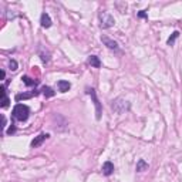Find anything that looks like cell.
Returning a JSON list of instances; mask_svg holds the SVG:
<instances>
[{
    "instance_id": "6da1fadb",
    "label": "cell",
    "mask_w": 182,
    "mask_h": 182,
    "mask_svg": "<svg viewBox=\"0 0 182 182\" xmlns=\"http://www.w3.org/2000/svg\"><path fill=\"white\" fill-rule=\"evenodd\" d=\"M29 115H30V108L27 107L26 104H16L14 108H13V118L20 122H24L27 121Z\"/></svg>"
},
{
    "instance_id": "7a4b0ae2",
    "label": "cell",
    "mask_w": 182,
    "mask_h": 182,
    "mask_svg": "<svg viewBox=\"0 0 182 182\" xmlns=\"http://www.w3.org/2000/svg\"><path fill=\"white\" fill-rule=\"evenodd\" d=\"M130 108H131V104L127 100H124V98H117V100H114L112 101V104H111V110L115 112V114H124V112H127V111H130Z\"/></svg>"
},
{
    "instance_id": "3957f363",
    "label": "cell",
    "mask_w": 182,
    "mask_h": 182,
    "mask_svg": "<svg viewBox=\"0 0 182 182\" xmlns=\"http://www.w3.org/2000/svg\"><path fill=\"white\" fill-rule=\"evenodd\" d=\"M86 91H87V94H88V96H91V98H93L94 105H96V118H97V120H101V114H102V105H101V102H100V100L97 98L96 90H94V88H90V87H87V88H86Z\"/></svg>"
},
{
    "instance_id": "277c9868",
    "label": "cell",
    "mask_w": 182,
    "mask_h": 182,
    "mask_svg": "<svg viewBox=\"0 0 182 182\" xmlns=\"http://www.w3.org/2000/svg\"><path fill=\"white\" fill-rule=\"evenodd\" d=\"M115 24V19L110 13L100 12V27L101 29H110Z\"/></svg>"
},
{
    "instance_id": "5b68a950",
    "label": "cell",
    "mask_w": 182,
    "mask_h": 182,
    "mask_svg": "<svg viewBox=\"0 0 182 182\" xmlns=\"http://www.w3.org/2000/svg\"><path fill=\"white\" fill-rule=\"evenodd\" d=\"M101 41L104 43V46L107 47V49L114 50V51H118V50H120L117 41L112 40V39H110V37H107V36H101Z\"/></svg>"
},
{
    "instance_id": "8992f818",
    "label": "cell",
    "mask_w": 182,
    "mask_h": 182,
    "mask_svg": "<svg viewBox=\"0 0 182 182\" xmlns=\"http://www.w3.org/2000/svg\"><path fill=\"white\" fill-rule=\"evenodd\" d=\"M49 137H50V134H40V135H37V137H36V138H34L33 139V141H31V147H33V148H37V147H40V145L41 144H43V142L44 141H46V139L47 138H49Z\"/></svg>"
},
{
    "instance_id": "52a82bcc",
    "label": "cell",
    "mask_w": 182,
    "mask_h": 182,
    "mask_svg": "<svg viewBox=\"0 0 182 182\" xmlns=\"http://www.w3.org/2000/svg\"><path fill=\"white\" fill-rule=\"evenodd\" d=\"M40 24H41V27L43 29H49V27H51V24H53V22H51V17L49 16V13H41V16H40Z\"/></svg>"
},
{
    "instance_id": "ba28073f",
    "label": "cell",
    "mask_w": 182,
    "mask_h": 182,
    "mask_svg": "<svg viewBox=\"0 0 182 182\" xmlns=\"http://www.w3.org/2000/svg\"><path fill=\"white\" fill-rule=\"evenodd\" d=\"M102 174H104L105 176H110L112 172H114V164L111 162V161H107V162L102 164V168H101Z\"/></svg>"
},
{
    "instance_id": "9c48e42d",
    "label": "cell",
    "mask_w": 182,
    "mask_h": 182,
    "mask_svg": "<svg viewBox=\"0 0 182 182\" xmlns=\"http://www.w3.org/2000/svg\"><path fill=\"white\" fill-rule=\"evenodd\" d=\"M36 96H39V91H37V90H34V91H31V93H22V94H17V96H16V101L29 100V98H31V97H36Z\"/></svg>"
},
{
    "instance_id": "30bf717a",
    "label": "cell",
    "mask_w": 182,
    "mask_h": 182,
    "mask_svg": "<svg viewBox=\"0 0 182 182\" xmlns=\"http://www.w3.org/2000/svg\"><path fill=\"white\" fill-rule=\"evenodd\" d=\"M57 87H59L60 93H67L68 90L71 88V84L65 80H60V81H57Z\"/></svg>"
},
{
    "instance_id": "8fae6325",
    "label": "cell",
    "mask_w": 182,
    "mask_h": 182,
    "mask_svg": "<svg viewBox=\"0 0 182 182\" xmlns=\"http://www.w3.org/2000/svg\"><path fill=\"white\" fill-rule=\"evenodd\" d=\"M87 63H88L91 67H96V68L101 67V61H100V59L97 56H90L88 60H87Z\"/></svg>"
},
{
    "instance_id": "7c38bea8",
    "label": "cell",
    "mask_w": 182,
    "mask_h": 182,
    "mask_svg": "<svg viewBox=\"0 0 182 182\" xmlns=\"http://www.w3.org/2000/svg\"><path fill=\"white\" fill-rule=\"evenodd\" d=\"M147 169H148V162H147L145 159H138L137 167H135L137 172H142V171H147Z\"/></svg>"
},
{
    "instance_id": "4fadbf2b",
    "label": "cell",
    "mask_w": 182,
    "mask_h": 182,
    "mask_svg": "<svg viewBox=\"0 0 182 182\" xmlns=\"http://www.w3.org/2000/svg\"><path fill=\"white\" fill-rule=\"evenodd\" d=\"M39 56H40V60H41V61H43L44 64H47V63L50 61V57H51V54H50V53L47 51V50L44 51L43 49H40V50H39Z\"/></svg>"
},
{
    "instance_id": "5bb4252c",
    "label": "cell",
    "mask_w": 182,
    "mask_h": 182,
    "mask_svg": "<svg viewBox=\"0 0 182 182\" xmlns=\"http://www.w3.org/2000/svg\"><path fill=\"white\" fill-rule=\"evenodd\" d=\"M41 91H43V96L46 97V98H51V97L56 96V91H54V90H53L51 87L44 86L43 88H41Z\"/></svg>"
},
{
    "instance_id": "9a60e30c",
    "label": "cell",
    "mask_w": 182,
    "mask_h": 182,
    "mask_svg": "<svg viewBox=\"0 0 182 182\" xmlns=\"http://www.w3.org/2000/svg\"><path fill=\"white\" fill-rule=\"evenodd\" d=\"M22 80H23V83H24L26 86H29V87H31V86H37V84H39V80H34V78L29 77V75H23Z\"/></svg>"
},
{
    "instance_id": "2e32d148",
    "label": "cell",
    "mask_w": 182,
    "mask_h": 182,
    "mask_svg": "<svg viewBox=\"0 0 182 182\" xmlns=\"http://www.w3.org/2000/svg\"><path fill=\"white\" fill-rule=\"evenodd\" d=\"M178 37H179V31H174L172 36H171V37L167 40V44H168V46H174V43H175V40Z\"/></svg>"
},
{
    "instance_id": "e0dca14e",
    "label": "cell",
    "mask_w": 182,
    "mask_h": 182,
    "mask_svg": "<svg viewBox=\"0 0 182 182\" xmlns=\"http://www.w3.org/2000/svg\"><path fill=\"white\" fill-rule=\"evenodd\" d=\"M9 67H10V70L12 71H16L17 70V68H19V64H17V61H16V60H10V63H9Z\"/></svg>"
},
{
    "instance_id": "ac0fdd59",
    "label": "cell",
    "mask_w": 182,
    "mask_h": 182,
    "mask_svg": "<svg viewBox=\"0 0 182 182\" xmlns=\"http://www.w3.org/2000/svg\"><path fill=\"white\" fill-rule=\"evenodd\" d=\"M115 6L118 7V10H120L121 13H124L127 10V3H120V2H117V3H115Z\"/></svg>"
},
{
    "instance_id": "d6986e66",
    "label": "cell",
    "mask_w": 182,
    "mask_h": 182,
    "mask_svg": "<svg viewBox=\"0 0 182 182\" xmlns=\"http://www.w3.org/2000/svg\"><path fill=\"white\" fill-rule=\"evenodd\" d=\"M9 102H10L9 97H7V96H3V101H2V108L9 107Z\"/></svg>"
},
{
    "instance_id": "ffe728a7",
    "label": "cell",
    "mask_w": 182,
    "mask_h": 182,
    "mask_svg": "<svg viewBox=\"0 0 182 182\" xmlns=\"http://www.w3.org/2000/svg\"><path fill=\"white\" fill-rule=\"evenodd\" d=\"M14 133H16V127L12 124V127H10L9 130L6 131V134H7V135H12V134H14Z\"/></svg>"
},
{
    "instance_id": "44dd1931",
    "label": "cell",
    "mask_w": 182,
    "mask_h": 182,
    "mask_svg": "<svg viewBox=\"0 0 182 182\" xmlns=\"http://www.w3.org/2000/svg\"><path fill=\"white\" fill-rule=\"evenodd\" d=\"M138 17L139 19H147V13H145V10H141V12L138 13Z\"/></svg>"
},
{
    "instance_id": "7402d4cb",
    "label": "cell",
    "mask_w": 182,
    "mask_h": 182,
    "mask_svg": "<svg viewBox=\"0 0 182 182\" xmlns=\"http://www.w3.org/2000/svg\"><path fill=\"white\" fill-rule=\"evenodd\" d=\"M2 120H3V128H6V124H7V121H6V117H4V115H2Z\"/></svg>"
}]
</instances>
